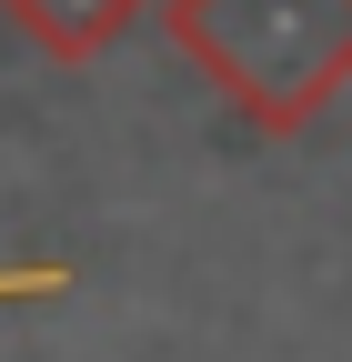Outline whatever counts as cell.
<instances>
[{
    "mask_svg": "<svg viewBox=\"0 0 352 362\" xmlns=\"http://www.w3.org/2000/svg\"><path fill=\"white\" fill-rule=\"evenodd\" d=\"M161 30L272 141L312 131L352 90V0H161Z\"/></svg>",
    "mask_w": 352,
    "mask_h": 362,
    "instance_id": "6da1fadb",
    "label": "cell"
},
{
    "mask_svg": "<svg viewBox=\"0 0 352 362\" xmlns=\"http://www.w3.org/2000/svg\"><path fill=\"white\" fill-rule=\"evenodd\" d=\"M0 11H11V30L40 61H101L111 40L141 21V0H0Z\"/></svg>",
    "mask_w": 352,
    "mask_h": 362,
    "instance_id": "7a4b0ae2",
    "label": "cell"
},
{
    "mask_svg": "<svg viewBox=\"0 0 352 362\" xmlns=\"http://www.w3.org/2000/svg\"><path fill=\"white\" fill-rule=\"evenodd\" d=\"M71 292V262H30V272H0V312L11 302H61Z\"/></svg>",
    "mask_w": 352,
    "mask_h": 362,
    "instance_id": "3957f363",
    "label": "cell"
}]
</instances>
